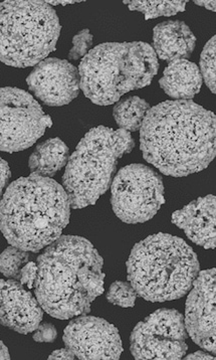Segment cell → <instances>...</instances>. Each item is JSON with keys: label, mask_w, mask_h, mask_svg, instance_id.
<instances>
[{"label": "cell", "mask_w": 216, "mask_h": 360, "mask_svg": "<svg viewBox=\"0 0 216 360\" xmlns=\"http://www.w3.org/2000/svg\"><path fill=\"white\" fill-rule=\"evenodd\" d=\"M140 131L143 158L163 174L187 176L215 158V113L189 100L150 108Z\"/></svg>", "instance_id": "6da1fadb"}, {"label": "cell", "mask_w": 216, "mask_h": 360, "mask_svg": "<svg viewBox=\"0 0 216 360\" xmlns=\"http://www.w3.org/2000/svg\"><path fill=\"white\" fill-rule=\"evenodd\" d=\"M37 265L34 295L56 319L88 314L93 301L104 293V261L87 238H58L37 258Z\"/></svg>", "instance_id": "7a4b0ae2"}, {"label": "cell", "mask_w": 216, "mask_h": 360, "mask_svg": "<svg viewBox=\"0 0 216 360\" xmlns=\"http://www.w3.org/2000/svg\"><path fill=\"white\" fill-rule=\"evenodd\" d=\"M70 217L63 186L34 173L9 184L0 200V231L9 244L23 251L37 252L53 244Z\"/></svg>", "instance_id": "3957f363"}, {"label": "cell", "mask_w": 216, "mask_h": 360, "mask_svg": "<svg viewBox=\"0 0 216 360\" xmlns=\"http://www.w3.org/2000/svg\"><path fill=\"white\" fill-rule=\"evenodd\" d=\"M199 262L182 238L156 233L134 245L127 261L129 282L150 302H166L186 295L199 273Z\"/></svg>", "instance_id": "277c9868"}, {"label": "cell", "mask_w": 216, "mask_h": 360, "mask_svg": "<svg viewBox=\"0 0 216 360\" xmlns=\"http://www.w3.org/2000/svg\"><path fill=\"white\" fill-rule=\"evenodd\" d=\"M158 70L149 44H101L79 65L80 88L94 104L109 106L127 93L149 86Z\"/></svg>", "instance_id": "5b68a950"}, {"label": "cell", "mask_w": 216, "mask_h": 360, "mask_svg": "<svg viewBox=\"0 0 216 360\" xmlns=\"http://www.w3.org/2000/svg\"><path fill=\"white\" fill-rule=\"evenodd\" d=\"M135 147L130 132L105 126L93 128L70 156L63 176V188L70 207L94 205L110 188L119 159Z\"/></svg>", "instance_id": "8992f818"}, {"label": "cell", "mask_w": 216, "mask_h": 360, "mask_svg": "<svg viewBox=\"0 0 216 360\" xmlns=\"http://www.w3.org/2000/svg\"><path fill=\"white\" fill-rule=\"evenodd\" d=\"M61 23L55 9L41 0L0 4V60L14 68L37 65L56 50Z\"/></svg>", "instance_id": "52a82bcc"}, {"label": "cell", "mask_w": 216, "mask_h": 360, "mask_svg": "<svg viewBox=\"0 0 216 360\" xmlns=\"http://www.w3.org/2000/svg\"><path fill=\"white\" fill-rule=\"evenodd\" d=\"M112 209L126 224L149 221L165 203L163 179L149 166L130 165L113 179Z\"/></svg>", "instance_id": "ba28073f"}, {"label": "cell", "mask_w": 216, "mask_h": 360, "mask_svg": "<svg viewBox=\"0 0 216 360\" xmlns=\"http://www.w3.org/2000/svg\"><path fill=\"white\" fill-rule=\"evenodd\" d=\"M51 125V117L32 95L13 86L0 88V151L30 148Z\"/></svg>", "instance_id": "9c48e42d"}, {"label": "cell", "mask_w": 216, "mask_h": 360, "mask_svg": "<svg viewBox=\"0 0 216 360\" xmlns=\"http://www.w3.org/2000/svg\"><path fill=\"white\" fill-rule=\"evenodd\" d=\"M184 317L175 309H158L136 325L130 349L135 359L176 360L189 349Z\"/></svg>", "instance_id": "30bf717a"}, {"label": "cell", "mask_w": 216, "mask_h": 360, "mask_svg": "<svg viewBox=\"0 0 216 360\" xmlns=\"http://www.w3.org/2000/svg\"><path fill=\"white\" fill-rule=\"evenodd\" d=\"M63 339L79 359L116 360L123 352L118 329L102 318L81 315L65 327Z\"/></svg>", "instance_id": "8fae6325"}, {"label": "cell", "mask_w": 216, "mask_h": 360, "mask_svg": "<svg viewBox=\"0 0 216 360\" xmlns=\"http://www.w3.org/2000/svg\"><path fill=\"white\" fill-rule=\"evenodd\" d=\"M185 306V328L199 347L215 354V269L199 271Z\"/></svg>", "instance_id": "7c38bea8"}, {"label": "cell", "mask_w": 216, "mask_h": 360, "mask_svg": "<svg viewBox=\"0 0 216 360\" xmlns=\"http://www.w3.org/2000/svg\"><path fill=\"white\" fill-rule=\"evenodd\" d=\"M30 92L44 105L61 107L70 104L80 93L79 70L61 58H44L27 77Z\"/></svg>", "instance_id": "4fadbf2b"}, {"label": "cell", "mask_w": 216, "mask_h": 360, "mask_svg": "<svg viewBox=\"0 0 216 360\" xmlns=\"http://www.w3.org/2000/svg\"><path fill=\"white\" fill-rule=\"evenodd\" d=\"M44 309L18 280H0V324L18 332L28 334L41 324Z\"/></svg>", "instance_id": "5bb4252c"}, {"label": "cell", "mask_w": 216, "mask_h": 360, "mask_svg": "<svg viewBox=\"0 0 216 360\" xmlns=\"http://www.w3.org/2000/svg\"><path fill=\"white\" fill-rule=\"evenodd\" d=\"M172 223L184 231L194 244L204 249L215 248V196L197 198L182 210L173 212Z\"/></svg>", "instance_id": "9a60e30c"}, {"label": "cell", "mask_w": 216, "mask_h": 360, "mask_svg": "<svg viewBox=\"0 0 216 360\" xmlns=\"http://www.w3.org/2000/svg\"><path fill=\"white\" fill-rule=\"evenodd\" d=\"M196 37L186 23L167 20L153 30V50L162 60H187L193 53Z\"/></svg>", "instance_id": "2e32d148"}, {"label": "cell", "mask_w": 216, "mask_h": 360, "mask_svg": "<svg viewBox=\"0 0 216 360\" xmlns=\"http://www.w3.org/2000/svg\"><path fill=\"white\" fill-rule=\"evenodd\" d=\"M203 76L199 68L189 60L169 62L164 70L159 85L166 95L177 101L193 99L203 86Z\"/></svg>", "instance_id": "e0dca14e"}, {"label": "cell", "mask_w": 216, "mask_h": 360, "mask_svg": "<svg viewBox=\"0 0 216 360\" xmlns=\"http://www.w3.org/2000/svg\"><path fill=\"white\" fill-rule=\"evenodd\" d=\"M69 147L60 138H51L35 147L28 160L30 172L53 177L69 161Z\"/></svg>", "instance_id": "ac0fdd59"}, {"label": "cell", "mask_w": 216, "mask_h": 360, "mask_svg": "<svg viewBox=\"0 0 216 360\" xmlns=\"http://www.w3.org/2000/svg\"><path fill=\"white\" fill-rule=\"evenodd\" d=\"M150 108L149 103L144 99L138 96H131L117 103L113 115L120 129L135 132L142 127Z\"/></svg>", "instance_id": "d6986e66"}, {"label": "cell", "mask_w": 216, "mask_h": 360, "mask_svg": "<svg viewBox=\"0 0 216 360\" xmlns=\"http://www.w3.org/2000/svg\"><path fill=\"white\" fill-rule=\"evenodd\" d=\"M189 1H124L132 11H139L145 15V20L152 18H160V16H172L177 13H183L186 8Z\"/></svg>", "instance_id": "ffe728a7"}, {"label": "cell", "mask_w": 216, "mask_h": 360, "mask_svg": "<svg viewBox=\"0 0 216 360\" xmlns=\"http://www.w3.org/2000/svg\"><path fill=\"white\" fill-rule=\"evenodd\" d=\"M28 262L30 252L11 245L0 254V273L7 279L20 281L21 270Z\"/></svg>", "instance_id": "44dd1931"}, {"label": "cell", "mask_w": 216, "mask_h": 360, "mask_svg": "<svg viewBox=\"0 0 216 360\" xmlns=\"http://www.w3.org/2000/svg\"><path fill=\"white\" fill-rule=\"evenodd\" d=\"M137 296V292L131 283L123 281L113 283L106 295L110 303L123 308H133Z\"/></svg>", "instance_id": "7402d4cb"}, {"label": "cell", "mask_w": 216, "mask_h": 360, "mask_svg": "<svg viewBox=\"0 0 216 360\" xmlns=\"http://www.w3.org/2000/svg\"><path fill=\"white\" fill-rule=\"evenodd\" d=\"M201 71L203 79L211 92L215 93V36L204 46L201 56Z\"/></svg>", "instance_id": "603a6c76"}, {"label": "cell", "mask_w": 216, "mask_h": 360, "mask_svg": "<svg viewBox=\"0 0 216 360\" xmlns=\"http://www.w3.org/2000/svg\"><path fill=\"white\" fill-rule=\"evenodd\" d=\"M93 34L89 30H83L77 32L72 39V48L70 51L69 60H77L86 57L93 46Z\"/></svg>", "instance_id": "cb8c5ba5"}, {"label": "cell", "mask_w": 216, "mask_h": 360, "mask_svg": "<svg viewBox=\"0 0 216 360\" xmlns=\"http://www.w3.org/2000/svg\"><path fill=\"white\" fill-rule=\"evenodd\" d=\"M58 336L56 328L51 323H42L34 330V340L37 342H53Z\"/></svg>", "instance_id": "d4e9b609"}, {"label": "cell", "mask_w": 216, "mask_h": 360, "mask_svg": "<svg viewBox=\"0 0 216 360\" xmlns=\"http://www.w3.org/2000/svg\"><path fill=\"white\" fill-rule=\"evenodd\" d=\"M37 276V265L34 262H28L21 270L20 282L28 290L34 289Z\"/></svg>", "instance_id": "484cf974"}, {"label": "cell", "mask_w": 216, "mask_h": 360, "mask_svg": "<svg viewBox=\"0 0 216 360\" xmlns=\"http://www.w3.org/2000/svg\"><path fill=\"white\" fill-rule=\"evenodd\" d=\"M11 172L8 163L4 159L0 158V196L6 189L8 180L11 179Z\"/></svg>", "instance_id": "4316f807"}, {"label": "cell", "mask_w": 216, "mask_h": 360, "mask_svg": "<svg viewBox=\"0 0 216 360\" xmlns=\"http://www.w3.org/2000/svg\"><path fill=\"white\" fill-rule=\"evenodd\" d=\"M76 357H75V355L72 354V352L70 350L68 349L67 347L62 348V349L56 350V352H53L51 353V355L49 356V359H75Z\"/></svg>", "instance_id": "83f0119b"}, {"label": "cell", "mask_w": 216, "mask_h": 360, "mask_svg": "<svg viewBox=\"0 0 216 360\" xmlns=\"http://www.w3.org/2000/svg\"><path fill=\"white\" fill-rule=\"evenodd\" d=\"M185 359H215V357L211 356L208 353L201 352V350H199V352L192 353V354L185 357Z\"/></svg>", "instance_id": "f1b7e54d"}, {"label": "cell", "mask_w": 216, "mask_h": 360, "mask_svg": "<svg viewBox=\"0 0 216 360\" xmlns=\"http://www.w3.org/2000/svg\"><path fill=\"white\" fill-rule=\"evenodd\" d=\"M194 4H196V6H203V8L208 9V11H215V0H212V1H205V0H201V1H194Z\"/></svg>", "instance_id": "f546056e"}, {"label": "cell", "mask_w": 216, "mask_h": 360, "mask_svg": "<svg viewBox=\"0 0 216 360\" xmlns=\"http://www.w3.org/2000/svg\"><path fill=\"white\" fill-rule=\"evenodd\" d=\"M0 359H11V354L8 352V348L0 340Z\"/></svg>", "instance_id": "4dcf8cb0"}, {"label": "cell", "mask_w": 216, "mask_h": 360, "mask_svg": "<svg viewBox=\"0 0 216 360\" xmlns=\"http://www.w3.org/2000/svg\"><path fill=\"white\" fill-rule=\"evenodd\" d=\"M46 4H49V6H58V4H62V6H67V4H80L81 1H46Z\"/></svg>", "instance_id": "1f68e13d"}]
</instances>
